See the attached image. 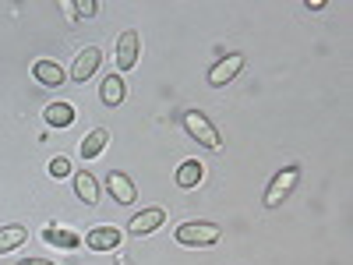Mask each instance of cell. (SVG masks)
Instances as JSON below:
<instances>
[{
    "instance_id": "6",
    "label": "cell",
    "mask_w": 353,
    "mask_h": 265,
    "mask_svg": "<svg viewBox=\"0 0 353 265\" xmlns=\"http://www.w3.org/2000/svg\"><path fill=\"white\" fill-rule=\"evenodd\" d=\"M99 64H103V50L99 46H85V50H78L74 64H71V78L81 85V81H88L99 71Z\"/></svg>"
},
{
    "instance_id": "15",
    "label": "cell",
    "mask_w": 353,
    "mask_h": 265,
    "mask_svg": "<svg viewBox=\"0 0 353 265\" xmlns=\"http://www.w3.org/2000/svg\"><path fill=\"white\" fill-rule=\"evenodd\" d=\"M74 195H78V202H85V205H99V181L88 170H78L74 173Z\"/></svg>"
},
{
    "instance_id": "1",
    "label": "cell",
    "mask_w": 353,
    "mask_h": 265,
    "mask_svg": "<svg viewBox=\"0 0 353 265\" xmlns=\"http://www.w3.org/2000/svg\"><path fill=\"white\" fill-rule=\"evenodd\" d=\"M173 237L176 244H184V248H212L223 241V230L209 219H184L181 226L173 230Z\"/></svg>"
},
{
    "instance_id": "12",
    "label": "cell",
    "mask_w": 353,
    "mask_h": 265,
    "mask_svg": "<svg viewBox=\"0 0 353 265\" xmlns=\"http://www.w3.org/2000/svg\"><path fill=\"white\" fill-rule=\"evenodd\" d=\"M110 128H92V131H88L85 135V141L78 145V156L81 159H96V156H103V149H106V145H110Z\"/></svg>"
},
{
    "instance_id": "4",
    "label": "cell",
    "mask_w": 353,
    "mask_h": 265,
    "mask_svg": "<svg viewBox=\"0 0 353 265\" xmlns=\"http://www.w3.org/2000/svg\"><path fill=\"white\" fill-rule=\"evenodd\" d=\"M138 57H141V32L134 28H124L117 36V75H128L138 68Z\"/></svg>"
},
{
    "instance_id": "13",
    "label": "cell",
    "mask_w": 353,
    "mask_h": 265,
    "mask_svg": "<svg viewBox=\"0 0 353 265\" xmlns=\"http://www.w3.org/2000/svg\"><path fill=\"white\" fill-rule=\"evenodd\" d=\"M124 96H128V85H124L121 75H106V78L99 81V99H103V106H121Z\"/></svg>"
},
{
    "instance_id": "10",
    "label": "cell",
    "mask_w": 353,
    "mask_h": 265,
    "mask_svg": "<svg viewBox=\"0 0 353 265\" xmlns=\"http://www.w3.org/2000/svg\"><path fill=\"white\" fill-rule=\"evenodd\" d=\"M43 244H50V248H64V251H74V248L81 244V237H78V230H71V226L50 223V226H43Z\"/></svg>"
},
{
    "instance_id": "18",
    "label": "cell",
    "mask_w": 353,
    "mask_h": 265,
    "mask_svg": "<svg viewBox=\"0 0 353 265\" xmlns=\"http://www.w3.org/2000/svg\"><path fill=\"white\" fill-rule=\"evenodd\" d=\"M46 170H50L53 181H64V177H71V159H68V156H53Z\"/></svg>"
},
{
    "instance_id": "8",
    "label": "cell",
    "mask_w": 353,
    "mask_h": 265,
    "mask_svg": "<svg viewBox=\"0 0 353 265\" xmlns=\"http://www.w3.org/2000/svg\"><path fill=\"white\" fill-rule=\"evenodd\" d=\"M85 244L92 251H117L121 248V230L110 226V223H96L92 230L85 233Z\"/></svg>"
},
{
    "instance_id": "20",
    "label": "cell",
    "mask_w": 353,
    "mask_h": 265,
    "mask_svg": "<svg viewBox=\"0 0 353 265\" xmlns=\"http://www.w3.org/2000/svg\"><path fill=\"white\" fill-rule=\"evenodd\" d=\"M18 265H57L53 258H25V262H18Z\"/></svg>"
},
{
    "instance_id": "19",
    "label": "cell",
    "mask_w": 353,
    "mask_h": 265,
    "mask_svg": "<svg viewBox=\"0 0 353 265\" xmlns=\"http://www.w3.org/2000/svg\"><path fill=\"white\" fill-rule=\"evenodd\" d=\"M68 14L71 18H96L99 14V4H96V0H81V4L68 8Z\"/></svg>"
},
{
    "instance_id": "2",
    "label": "cell",
    "mask_w": 353,
    "mask_h": 265,
    "mask_svg": "<svg viewBox=\"0 0 353 265\" xmlns=\"http://www.w3.org/2000/svg\"><path fill=\"white\" fill-rule=\"evenodd\" d=\"M184 131L201 145V149H209V153H223V135H219V128L205 117L201 110H188L184 113Z\"/></svg>"
},
{
    "instance_id": "14",
    "label": "cell",
    "mask_w": 353,
    "mask_h": 265,
    "mask_svg": "<svg viewBox=\"0 0 353 265\" xmlns=\"http://www.w3.org/2000/svg\"><path fill=\"white\" fill-rule=\"evenodd\" d=\"M201 181H205V163H201V159H184L181 166H176V188L191 191V188H198Z\"/></svg>"
},
{
    "instance_id": "17",
    "label": "cell",
    "mask_w": 353,
    "mask_h": 265,
    "mask_svg": "<svg viewBox=\"0 0 353 265\" xmlns=\"http://www.w3.org/2000/svg\"><path fill=\"white\" fill-rule=\"evenodd\" d=\"M43 117H46V124H50V128H71L78 113H74L71 103H50V106L43 110Z\"/></svg>"
},
{
    "instance_id": "9",
    "label": "cell",
    "mask_w": 353,
    "mask_h": 265,
    "mask_svg": "<svg viewBox=\"0 0 353 265\" xmlns=\"http://www.w3.org/2000/svg\"><path fill=\"white\" fill-rule=\"evenodd\" d=\"M244 64H248V61H244L241 53L223 57L219 64H212V68H209V85H216V88H219V85H230L233 78H237V75L244 71Z\"/></svg>"
},
{
    "instance_id": "16",
    "label": "cell",
    "mask_w": 353,
    "mask_h": 265,
    "mask_svg": "<svg viewBox=\"0 0 353 265\" xmlns=\"http://www.w3.org/2000/svg\"><path fill=\"white\" fill-rule=\"evenodd\" d=\"M25 241H28V230H25L21 223H8V226H0V255L18 251Z\"/></svg>"
},
{
    "instance_id": "11",
    "label": "cell",
    "mask_w": 353,
    "mask_h": 265,
    "mask_svg": "<svg viewBox=\"0 0 353 265\" xmlns=\"http://www.w3.org/2000/svg\"><path fill=\"white\" fill-rule=\"evenodd\" d=\"M32 78H36L39 85H46V88H61V85L68 81V71L57 64V61H36V64H32Z\"/></svg>"
},
{
    "instance_id": "3",
    "label": "cell",
    "mask_w": 353,
    "mask_h": 265,
    "mask_svg": "<svg viewBox=\"0 0 353 265\" xmlns=\"http://www.w3.org/2000/svg\"><path fill=\"white\" fill-rule=\"evenodd\" d=\"M297 181H301V166H283L269 181V188H265V209H279V205L293 195Z\"/></svg>"
},
{
    "instance_id": "7",
    "label": "cell",
    "mask_w": 353,
    "mask_h": 265,
    "mask_svg": "<svg viewBox=\"0 0 353 265\" xmlns=\"http://www.w3.org/2000/svg\"><path fill=\"white\" fill-rule=\"evenodd\" d=\"M163 223H166V209H141V213L131 216L128 233L131 237H149V233H156Z\"/></svg>"
},
{
    "instance_id": "5",
    "label": "cell",
    "mask_w": 353,
    "mask_h": 265,
    "mask_svg": "<svg viewBox=\"0 0 353 265\" xmlns=\"http://www.w3.org/2000/svg\"><path fill=\"white\" fill-rule=\"evenodd\" d=\"M106 191H110V198L117 205H134L138 202V188H134V181L124 170H110L106 173Z\"/></svg>"
}]
</instances>
